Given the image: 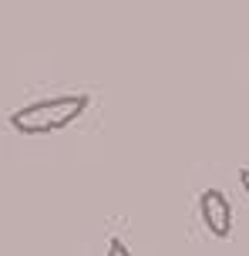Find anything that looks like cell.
Masks as SVG:
<instances>
[{
	"label": "cell",
	"instance_id": "cell-4",
	"mask_svg": "<svg viewBox=\"0 0 249 256\" xmlns=\"http://www.w3.org/2000/svg\"><path fill=\"white\" fill-rule=\"evenodd\" d=\"M239 182H243V189L249 192V168H239Z\"/></svg>",
	"mask_w": 249,
	"mask_h": 256
},
{
	"label": "cell",
	"instance_id": "cell-3",
	"mask_svg": "<svg viewBox=\"0 0 249 256\" xmlns=\"http://www.w3.org/2000/svg\"><path fill=\"white\" fill-rule=\"evenodd\" d=\"M108 256H131V253L121 240H111V243H108Z\"/></svg>",
	"mask_w": 249,
	"mask_h": 256
},
{
	"label": "cell",
	"instance_id": "cell-2",
	"mask_svg": "<svg viewBox=\"0 0 249 256\" xmlns=\"http://www.w3.org/2000/svg\"><path fill=\"white\" fill-rule=\"evenodd\" d=\"M199 216H202L206 230L216 240H229V232H233V206L226 199V192H219V189L202 192L199 196Z\"/></svg>",
	"mask_w": 249,
	"mask_h": 256
},
{
	"label": "cell",
	"instance_id": "cell-1",
	"mask_svg": "<svg viewBox=\"0 0 249 256\" xmlns=\"http://www.w3.org/2000/svg\"><path fill=\"white\" fill-rule=\"evenodd\" d=\"M91 98L88 94H54V98H40L24 108H17L10 115V125L20 135H47L57 128H67L88 112Z\"/></svg>",
	"mask_w": 249,
	"mask_h": 256
}]
</instances>
